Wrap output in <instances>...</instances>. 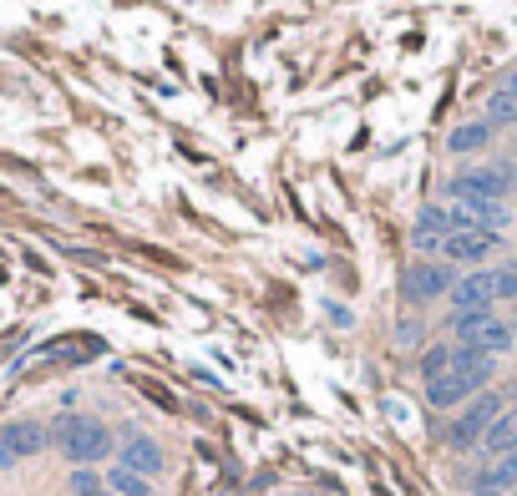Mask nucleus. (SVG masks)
Wrapping results in <instances>:
<instances>
[{"label": "nucleus", "mask_w": 517, "mask_h": 496, "mask_svg": "<svg viewBox=\"0 0 517 496\" xmlns=\"http://www.w3.org/2000/svg\"><path fill=\"white\" fill-rule=\"evenodd\" d=\"M497 304H517V274L497 269Z\"/></svg>", "instance_id": "obj_20"}, {"label": "nucleus", "mask_w": 517, "mask_h": 496, "mask_svg": "<svg viewBox=\"0 0 517 496\" xmlns=\"http://www.w3.org/2000/svg\"><path fill=\"white\" fill-rule=\"evenodd\" d=\"M507 92H512V97H517V76H512V87H507Z\"/></svg>", "instance_id": "obj_22"}, {"label": "nucleus", "mask_w": 517, "mask_h": 496, "mask_svg": "<svg viewBox=\"0 0 517 496\" xmlns=\"http://www.w3.org/2000/svg\"><path fill=\"white\" fill-rule=\"evenodd\" d=\"M487 127H507V122H517V97L512 92H497L492 102H487V117H482Z\"/></svg>", "instance_id": "obj_18"}, {"label": "nucleus", "mask_w": 517, "mask_h": 496, "mask_svg": "<svg viewBox=\"0 0 517 496\" xmlns=\"http://www.w3.org/2000/svg\"><path fill=\"white\" fill-rule=\"evenodd\" d=\"M102 481H107V491H112V496H153V481L137 476V471H127V466H112Z\"/></svg>", "instance_id": "obj_16"}, {"label": "nucleus", "mask_w": 517, "mask_h": 496, "mask_svg": "<svg viewBox=\"0 0 517 496\" xmlns=\"http://www.w3.org/2000/svg\"><path fill=\"white\" fill-rule=\"evenodd\" d=\"M117 466H127V471H137V476L153 481V476L163 471V446H158L153 436H142V431H127L122 446H117Z\"/></svg>", "instance_id": "obj_9"}, {"label": "nucleus", "mask_w": 517, "mask_h": 496, "mask_svg": "<svg viewBox=\"0 0 517 496\" xmlns=\"http://www.w3.org/2000/svg\"><path fill=\"white\" fill-rule=\"evenodd\" d=\"M502 248V233H482V228H462V233H452L447 243H441V259L447 264H487L492 254Z\"/></svg>", "instance_id": "obj_7"}, {"label": "nucleus", "mask_w": 517, "mask_h": 496, "mask_svg": "<svg viewBox=\"0 0 517 496\" xmlns=\"http://www.w3.org/2000/svg\"><path fill=\"white\" fill-rule=\"evenodd\" d=\"M51 446L71 466H97L112 456V431L97 416H61V421H51Z\"/></svg>", "instance_id": "obj_2"}, {"label": "nucleus", "mask_w": 517, "mask_h": 496, "mask_svg": "<svg viewBox=\"0 0 517 496\" xmlns=\"http://www.w3.org/2000/svg\"><path fill=\"white\" fill-rule=\"evenodd\" d=\"M447 304H452V314H462V309H492V304H497V269H472V274H462V279L452 284Z\"/></svg>", "instance_id": "obj_8"}, {"label": "nucleus", "mask_w": 517, "mask_h": 496, "mask_svg": "<svg viewBox=\"0 0 517 496\" xmlns=\"http://www.w3.org/2000/svg\"><path fill=\"white\" fill-rule=\"evenodd\" d=\"M512 496H517V491H512Z\"/></svg>", "instance_id": "obj_24"}, {"label": "nucleus", "mask_w": 517, "mask_h": 496, "mask_svg": "<svg viewBox=\"0 0 517 496\" xmlns=\"http://www.w3.org/2000/svg\"><path fill=\"white\" fill-rule=\"evenodd\" d=\"M11 461H16V456H11L6 446H0V476H6V471H11Z\"/></svg>", "instance_id": "obj_21"}, {"label": "nucleus", "mask_w": 517, "mask_h": 496, "mask_svg": "<svg viewBox=\"0 0 517 496\" xmlns=\"http://www.w3.org/2000/svg\"><path fill=\"white\" fill-rule=\"evenodd\" d=\"M487 461H497V456H507V451H517V405L512 410H502V416L492 421V431L482 436V446H477Z\"/></svg>", "instance_id": "obj_14"}, {"label": "nucleus", "mask_w": 517, "mask_h": 496, "mask_svg": "<svg viewBox=\"0 0 517 496\" xmlns=\"http://www.w3.org/2000/svg\"><path fill=\"white\" fill-rule=\"evenodd\" d=\"M492 375H497V360H492V355H482V350H472V345H457L452 370L426 385V405H431V410H457V405H467L472 395H482V390L492 385Z\"/></svg>", "instance_id": "obj_1"}, {"label": "nucleus", "mask_w": 517, "mask_h": 496, "mask_svg": "<svg viewBox=\"0 0 517 496\" xmlns=\"http://www.w3.org/2000/svg\"><path fill=\"white\" fill-rule=\"evenodd\" d=\"M467 345L497 360V355H507V350H517V324H507V319H487V324L477 329V335H472Z\"/></svg>", "instance_id": "obj_13"}, {"label": "nucleus", "mask_w": 517, "mask_h": 496, "mask_svg": "<svg viewBox=\"0 0 517 496\" xmlns=\"http://www.w3.org/2000/svg\"><path fill=\"white\" fill-rule=\"evenodd\" d=\"M507 269H512V274H517V259H512V264H507Z\"/></svg>", "instance_id": "obj_23"}, {"label": "nucleus", "mask_w": 517, "mask_h": 496, "mask_svg": "<svg viewBox=\"0 0 517 496\" xmlns=\"http://www.w3.org/2000/svg\"><path fill=\"white\" fill-rule=\"evenodd\" d=\"M452 360H457V345H431L426 355H421V380L431 385V380H441L452 370Z\"/></svg>", "instance_id": "obj_17"}, {"label": "nucleus", "mask_w": 517, "mask_h": 496, "mask_svg": "<svg viewBox=\"0 0 517 496\" xmlns=\"http://www.w3.org/2000/svg\"><path fill=\"white\" fill-rule=\"evenodd\" d=\"M71 496H112V491H107V481L92 466H77V471H71Z\"/></svg>", "instance_id": "obj_19"}, {"label": "nucleus", "mask_w": 517, "mask_h": 496, "mask_svg": "<svg viewBox=\"0 0 517 496\" xmlns=\"http://www.w3.org/2000/svg\"><path fill=\"white\" fill-rule=\"evenodd\" d=\"M502 395L497 390H482V395H472L462 410H457V416H452V426H447V446L452 451H477L482 446V436L492 431V421L502 416Z\"/></svg>", "instance_id": "obj_3"}, {"label": "nucleus", "mask_w": 517, "mask_h": 496, "mask_svg": "<svg viewBox=\"0 0 517 496\" xmlns=\"http://www.w3.org/2000/svg\"><path fill=\"white\" fill-rule=\"evenodd\" d=\"M0 446H6L16 461L41 456L51 446V426H41V421H11V426H0Z\"/></svg>", "instance_id": "obj_10"}, {"label": "nucleus", "mask_w": 517, "mask_h": 496, "mask_svg": "<svg viewBox=\"0 0 517 496\" xmlns=\"http://www.w3.org/2000/svg\"><path fill=\"white\" fill-rule=\"evenodd\" d=\"M457 284L452 264H411L401 274V299L406 304H436V299H447Z\"/></svg>", "instance_id": "obj_5"}, {"label": "nucleus", "mask_w": 517, "mask_h": 496, "mask_svg": "<svg viewBox=\"0 0 517 496\" xmlns=\"http://www.w3.org/2000/svg\"><path fill=\"white\" fill-rule=\"evenodd\" d=\"M517 188V168L512 162H492V168H477V173H457L447 183V203L452 198H492V203H507V193Z\"/></svg>", "instance_id": "obj_4"}, {"label": "nucleus", "mask_w": 517, "mask_h": 496, "mask_svg": "<svg viewBox=\"0 0 517 496\" xmlns=\"http://www.w3.org/2000/svg\"><path fill=\"white\" fill-rule=\"evenodd\" d=\"M452 233H462L457 223H452V213L447 208H421V218H416V228H411V243L421 248V254H441V243H447Z\"/></svg>", "instance_id": "obj_12"}, {"label": "nucleus", "mask_w": 517, "mask_h": 496, "mask_svg": "<svg viewBox=\"0 0 517 496\" xmlns=\"http://www.w3.org/2000/svg\"><path fill=\"white\" fill-rule=\"evenodd\" d=\"M492 142V127L487 122H462V127H452V137H447V152H457V157H472V152H482Z\"/></svg>", "instance_id": "obj_15"}, {"label": "nucleus", "mask_w": 517, "mask_h": 496, "mask_svg": "<svg viewBox=\"0 0 517 496\" xmlns=\"http://www.w3.org/2000/svg\"><path fill=\"white\" fill-rule=\"evenodd\" d=\"M517 491V451L487 461L477 476H472V496H512Z\"/></svg>", "instance_id": "obj_11"}, {"label": "nucleus", "mask_w": 517, "mask_h": 496, "mask_svg": "<svg viewBox=\"0 0 517 496\" xmlns=\"http://www.w3.org/2000/svg\"><path fill=\"white\" fill-rule=\"evenodd\" d=\"M447 213H452L457 228H482V233H502V228L512 223V208H507V203H492V198H452Z\"/></svg>", "instance_id": "obj_6"}]
</instances>
